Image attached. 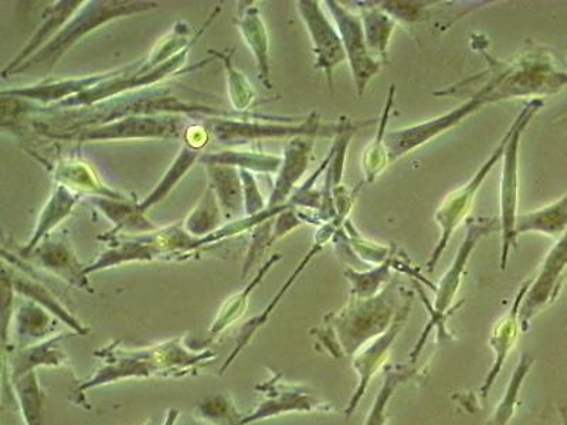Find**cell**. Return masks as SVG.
<instances>
[{"label": "cell", "mask_w": 567, "mask_h": 425, "mask_svg": "<svg viewBox=\"0 0 567 425\" xmlns=\"http://www.w3.org/2000/svg\"><path fill=\"white\" fill-rule=\"evenodd\" d=\"M409 301H412V291L393 280L372 298L351 297L341 311L328 313L326 323L336 332L343 354L352 359L392 326Z\"/></svg>", "instance_id": "cell-1"}, {"label": "cell", "mask_w": 567, "mask_h": 425, "mask_svg": "<svg viewBox=\"0 0 567 425\" xmlns=\"http://www.w3.org/2000/svg\"><path fill=\"white\" fill-rule=\"evenodd\" d=\"M499 229L501 221L496 219V217H478V219L467 220V235H465L463 245H461L458 255L455 257L447 274H445L442 282H440L434 302L430 303L425 300V297L422 296L430 310V322L429 325L425 326L422 336H420L416 346H414L413 352L410 353V362H417L420 353L423 351L424 343L427 341L433 328H439L440 336L447 338L450 335V333L445 332L444 323L447 321L449 317L453 315L455 310H458L460 305L453 308L452 305L460 290L461 281H463L465 267H467L471 252L474 251V248L477 247V242L483 239L484 236Z\"/></svg>", "instance_id": "cell-2"}, {"label": "cell", "mask_w": 567, "mask_h": 425, "mask_svg": "<svg viewBox=\"0 0 567 425\" xmlns=\"http://www.w3.org/2000/svg\"><path fill=\"white\" fill-rule=\"evenodd\" d=\"M151 8H156V3L146 2H87V7L81 8V13L74 17L73 22L62 30V33L55 35L42 52L28 60L27 64L13 71L22 73V71L32 70L33 68L50 69L58 62L62 55L68 52L80 38L91 32V30L101 27L110 20L128 17L135 12H144Z\"/></svg>", "instance_id": "cell-3"}, {"label": "cell", "mask_w": 567, "mask_h": 425, "mask_svg": "<svg viewBox=\"0 0 567 425\" xmlns=\"http://www.w3.org/2000/svg\"><path fill=\"white\" fill-rule=\"evenodd\" d=\"M544 106V101L532 100L526 104L523 113L515 120L514 133L511 135L504 154L503 179H501V230H503V256H501V270H506L511 248L516 247V220H518V159L520 136L534 118V115Z\"/></svg>", "instance_id": "cell-4"}, {"label": "cell", "mask_w": 567, "mask_h": 425, "mask_svg": "<svg viewBox=\"0 0 567 425\" xmlns=\"http://www.w3.org/2000/svg\"><path fill=\"white\" fill-rule=\"evenodd\" d=\"M513 133L514 126H511L508 134L504 136L501 144L496 146L494 154L489 156L487 162H485L483 168L474 175L473 179L470 180V184L445 197L442 207H440L437 215H435V220H437V225L440 226V229H442V236H440L439 245L435 247V250L427 262L429 272L434 271L435 266H437L440 258L443 256V251L449 246V241L452 240L455 227L465 219L471 207H473L475 195H477L481 185L484 184L485 177H487L489 170L494 169V166L498 164L499 159L504 158L506 145H508V141Z\"/></svg>", "instance_id": "cell-5"}, {"label": "cell", "mask_w": 567, "mask_h": 425, "mask_svg": "<svg viewBox=\"0 0 567 425\" xmlns=\"http://www.w3.org/2000/svg\"><path fill=\"white\" fill-rule=\"evenodd\" d=\"M494 83L491 81L489 84L480 90L477 95L458 106L454 111H450L449 114L437 116L427 123L408 126V128L393 131V133L386 134L384 144H386L389 164L402 158V156L409 154L410 151L417 149L419 146L427 144L430 139L435 138L440 134L444 133L453 126L461 123V121L467 118L468 115L475 113V111L483 108L485 104L493 103L491 101V93H493Z\"/></svg>", "instance_id": "cell-6"}, {"label": "cell", "mask_w": 567, "mask_h": 425, "mask_svg": "<svg viewBox=\"0 0 567 425\" xmlns=\"http://www.w3.org/2000/svg\"><path fill=\"white\" fill-rule=\"evenodd\" d=\"M567 277V230L546 256L536 280L532 281L528 292L519 308L520 331L528 332L532 319L539 315L546 307L556 300Z\"/></svg>", "instance_id": "cell-7"}, {"label": "cell", "mask_w": 567, "mask_h": 425, "mask_svg": "<svg viewBox=\"0 0 567 425\" xmlns=\"http://www.w3.org/2000/svg\"><path fill=\"white\" fill-rule=\"evenodd\" d=\"M413 301H409L406 305L400 310L396 319L392 323V326L383 333L382 336L374 339L369 345L364 346L362 351H359L352 357V367L358 373L359 383L349 400L348 406L343 410L346 417H351L359 404H361L364 394H367L369 384H371L374 374L381 371L382 367L386 366V361L390 351H392L394 342L402 333L403 328L406 326L410 312H412Z\"/></svg>", "instance_id": "cell-8"}, {"label": "cell", "mask_w": 567, "mask_h": 425, "mask_svg": "<svg viewBox=\"0 0 567 425\" xmlns=\"http://www.w3.org/2000/svg\"><path fill=\"white\" fill-rule=\"evenodd\" d=\"M326 4H328V9L331 10L333 20H336L347 59L351 64L357 93L359 97H362L369 81L381 71V63L374 60L371 52H369L362 19L349 12L338 2H326Z\"/></svg>", "instance_id": "cell-9"}, {"label": "cell", "mask_w": 567, "mask_h": 425, "mask_svg": "<svg viewBox=\"0 0 567 425\" xmlns=\"http://www.w3.org/2000/svg\"><path fill=\"white\" fill-rule=\"evenodd\" d=\"M297 7L311 34L313 53L317 54V68L326 71L329 87L332 89L333 70L347 60L341 35L333 29L318 2H298Z\"/></svg>", "instance_id": "cell-10"}, {"label": "cell", "mask_w": 567, "mask_h": 425, "mask_svg": "<svg viewBox=\"0 0 567 425\" xmlns=\"http://www.w3.org/2000/svg\"><path fill=\"white\" fill-rule=\"evenodd\" d=\"M181 134L177 118H152V116H124L100 128L84 129L79 135L58 136V138L95 141L124 138H174Z\"/></svg>", "instance_id": "cell-11"}, {"label": "cell", "mask_w": 567, "mask_h": 425, "mask_svg": "<svg viewBox=\"0 0 567 425\" xmlns=\"http://www.w3.org/2000/svg\"><path fill=\"white\" fill-rule=\"evenodd\" d=\"M270 387V400L258 407L252 416L245 418V424L268 417L280 416L282 413H333V404L318 397L310 390L281 383L278 379L267 384Z\"/></svg>", "instance_id": "cell-12"}, {"label": "cell", "mask_w": 567, "mask_h": 425, "mask_svg": "<svg viewBox=\"0 0 567 425\" xmlns=\"http://www.w3.org/2000/svg\"><path fill=\"white\" fill-rule=\"evenodd\" d=\"M532 281L534 280H528L523 283L511 311L506 313L504 318H501L499 321L495 323L493 331H491L488 342L489 348L493 349L495 354V361L487 377H485L483 386L480 387V397L483 400H487L491 388L494 387L496 379H498L501 371H503L505 366L506 359H508L516 343H518L520 329L519 308L526 292L529 290Z\"/></svg>", "instance_id": "cell-13"}, {"label": "cell", "mask_w": 567, "mask_h": 425, "mask_svg": "<svg viewBox=\"0 0 567 425\" xmlns=\"http://www.w3.org/2000/svg\"><path fill=\"white\" fill-rule=\"evenodd\" d=\"M312 146V136H297L288 142L286 154H284L282 169L277 177L268 209L280 207L287 196L291 194L297 182L306 174L308 164H310Z\"/></svg>", "instance_id": "cell-14"}, {"label": "cell", "mask_w": 567, "mask_h": 425, "mask_svg": "<svg viewBox=\"0 0 567 425\" xmlns=\"http://www.w3.org/2000/svg\"><path fill=\"white\" fill-rule=\"evenodd\" d=\"M121 71L123 69L115 70L110 74L94 75V77L55 81V83L38 84L35 87L3 91L2 97L10 95V97L42 101L44 104L52 103V101H59L64 97H75V95L97 87V85L105 83V81L116 77Z\"/></svg>", "instance_id": "cell-15"}, {"label": "cell", "mask_w": 567, "mask_h": 425, "mask_svg": "<svg viewBox=\"0 0 567 425\" xmlns=\"http://www.w3.org/2000/svg\"><path fill=\"white\" fill-rule=\"evenodd\" d=\"M383 382L377 397L372 404L363 425H388L389 422V404L392 402L396 390L403 384L414 381L422 373V367L416 364H392V366L383 367Z\"/></svg>", "instance_id": "cell-16"}, {"label": "cell", "mask_w": 567, "mask_h": 425, "mask_svg": "<svg viewBox=\"0 0 567 425\" xmlns=\"http://www.w3.org/2000/svg\"><path fill=\"white\" fill-rule=\"evenodd\" d=\"M239 28L245 38L248 48L257 60L258 70H260V80L267 89H271L270 81V43H268V34L262 23L258 9L248 3L247 8H241L239 14Z\"/></svg>", "instance_id": "cell-17"}, {"label": "cell", "mask_w": 567, "mask_h": 425, "mask_svg": "<svg viewBox=\"0 0 567 425\" xmlns=\"http://www.w3.org/2000/svg\"><path fill=\"white\" fill-rule=\"evenodd\" d=\"M35 256H38L40 265L53 271L55 276L62 277L63 280L73 283L75 287L93 291L87 278H85V270L81 268L74 252L71 251V248L65 242L45 241L35 251Z\"/></svg>", "instance_id": "cell-18"}, {"label": "cell", "mask_w": 567, "mask_h": 425, "mask_svg": "<svg viewBox=\"0 0 567 425\" xmlns=\"http://www.w3.org/2000/svg\"><path fill=\"white\" fill-rule=\"evenodd\" d=\"M567 230V195L544 209L519 215L516 236L536 231L550 237H561Z\"/></svg>", "instance_id": "cell-19"}, {"label": "cell", "mask_w": 567, "mask_h": 425, "mask_svg": "<svg viewBox=\"0 0 567 425\" xmlns=\"http://www.w3.org/2000/svg\"><path fill=\"white\" fill-rule=\"evenodd\" d=\"M81 4L83 2H59L55 3V7L49 10L48 20L42 28L38 30V33L33 35V39L30 40V43L22 50L14 60L13 63H10L7 69L3 70V77H8L9 74H12L14 70L20 68L24 60L29 59V55L35 52L44 43V40H49L50 35L58 32L59 28H62L68 20L73 17L78 10H80Z\"/></svg>", "instance_id": "cell-20"}, {"label": "cell", "mask_w": 567, "mask_h": 425, "mask_svg": "<svg viewBox=\"0 0 567 425\" xmlns=\"http://www.w3.org/2000/svg\"><path fill=\"white\" fill-rule=\"evenodd\" d=\"M207 169L213 180V189L227 219L239 215L243 201L240 172L231 166L221 165L207 166Z\"/></svg>", "instance_id": "cell-21"}, {"label": "cell", "mask_w": 567, "mask_h": 425, "mask_svg": "<svg viewBox=\"0 0 567 425\" xmlns=\"http://www.w3.org/2000/svg\"><path fill=\"white\" fill-rule=\"evenodd\" d=\"M361 19L369 52L379 63H386L388 44L394 29L392 18L377 8H362Z\"/></svg>", "instance_id": "cell-22"}, {"label": "cell", "mask_w": 567, "mask_h": 425, "mask_svg": "<svg viewBox=\"0 0 567 425\" xmlns=\"http://www.w3.org/2000/svg\"><path fill=\"white\" fill-rule=\"evenodd\" d=\"M75 197L70 194L65 186H59V189L55 190L52 199H50L48 206L44 207L42 216H40L38 229H35L34 236L32 240L29 241L27 248H24V255H28L29 251H32L35 246L39 245V241L44 239V236L55 226L59 225L60 221L68 217L73 210L75 205Z\"/></svg>", "instance_id": "cell-23"}, {"label": "cell", "mask_w": 567, "mask_h": 425, "mask_svg": "<svg viewBox=\"0 0 567 425\" xmlns=\"http://www.w3.org/2000/svg\"><path fill=\"white\" fill-rule=\"evenodd\" d=\"M396 250V246H392V252L386 261L382 262L381 267L373 268L367 272L354 271L353 268L348 267L343 274L348 278L349 282L352 283L351 297L354 298H372L378 296L389 283L390 270L394 266L393 251Z\"/></svg>", "instance_id": "cell-24"}, {"label": "cell", "mask_w": 567, "mask_h": 425, "mask_svg": "<svg viewBox=\"0 0 567 425\" xmlns=\"http://www.w3.org/2000/svg\"><path fill=\"white\" fill-rule=\"evenodd\" d=\"M534 362V359H532L529 354H520L518 366H516L513 376H511L504 397L495 408L493 418L495 425H506L514 418L516 407H518L520 388H523L525 379L528 376Z\"/></svg>", "instance_id": "cell-25"}, {"label": "cell", "mask_w": 567, "mask_h": 425, "mask_svg": "<svg viewBox=\"0 0 567 425\" xmlns=\"http://www.w3.org/2000/svg\"><path fill=\"white\" fill-rule=\"evenodd\" d=\"M393 94L394 84H392V89H390L388 105L386 108H384L377 138L373 139L371 146H369L368 149H364L362 165L364 176H367V182H369V184H372V182L377 179L378 175L381 174V172L389 165L386 144H384V138H386V131L384 129H386L390 108H392Z\"/></svg>", "instance_id": "cell-26"}, {"label": "cell", "mask_w": 567, "mask_h": 425, "mask_svg": "<svg viewBox=\"0 0 567 425\" xmlns=\"http://www.w3.org/2000/svg\"><path fill=\"white\" fill-rule=\"evenodd\" d=\"M197 156H199V154H197V149L190 148L189 145L185 144L184 149H182L181 155L177 156L175 164L172 165V168L164 177V180H162L158 187L152 191L150 197H146L144 204L138 207V210L141 212L148 210V207L154 206L164 199V197L174 189V186L181 180V177H184L187 169L195 164Z\"/></svg>", "instance_id": "cell-27"}, {"label": "cell", "mask_w": 567, "mask_h": 425, "mask_svg": "<svg viewBox=\"0 0 567 425\" xmlns=\"http://www.w3.org/2000/svg\"><path fill=\"white\" fill-rule=\"evenodd\" d=\"M217 196L213 186L207 189L204 199L197 205L196 209L192 211L189 219L186 220V230L195 236L210 235L217 229L220 221V211L217 207Z\"/></svg>", "instance_id": "cell-28"}, {"label": "cell", "mask_w": 567, "mask_h": 425, "mask_svg": "<svg viewBox=\"0 0 567 425\" xmlns=\"http://www.w3.org/2000/svg\"><path fill=\"white\" fill-rule=\"evenodd\" d=\"M207 166H233L239 165L241 168H251L256 170L272 172L280 166V158L276 156L245 154V152H223L219 155H207L202 158Z\"/></svg>", "instance_id": "cell-29"}, {"label": "cell", "mask_w": 567, "mask_h": 425, "mask_svg": "<svg viewBox=\"0 0 567 425\" xmlns=\"http://www.w3.org/2000/svg\"><path fill=\"white\" fill-rule=\"evenodd\" d=\"M159 255V247L140 245V242H125L124 246L105 252L93 267L85 268V274L101 270L110 266L121 265L131 260H151L152 257Z\"/></svg>", "instance_id": "cell-30"}, {"label": "cell", "mask_w": 567, "mask_h": 425, "mask_svg": "<svg viewBox=\"0 0 567 425\" xmlns=\"http://www.w3.org/2000/svg\"><path fill=\"white\" fill-rule=\"evenodd\" d=\"M13 381L17 383L28 425H42V394H40L38 382H35V374L29 372Z\"/></svg>", "instance_id": "cell-31"}, {"label": "cell", "mask_w": 567, "mask_h": 425, "mask_svg": "<svg viewBox=\"0 0 567 425\" xmlns=\"http://www.w3.org/2000/svg\"><path fill=\"white\" fill-rule=\"evenodd\" d=\"M12 283L13 287L17 288L18 292H22L24 296L33 298L34 301L42 303V305L48 308L50 312L55 313V315H59V318L63 319L64 322H68V325L73 328L74 331H78L79 333L87 332L78 321H75L74 318L69 315V312L60 305L58 300H55L52 293L45 290L44 287L29 280H14Z\"/></svg>", "instance_id": "cell-32"}, {"label": "cell", "mask_w": 567, "mask_h": 425, "mask_svg": "<svg viewBox=\"0 0 567 425\" xmlns=\"http://www.w3.org/2000/svg\"><path fill=\"white\" fill-rule=\"evenodd\" d=\"M209 53L221 59L223 63L226 65L227 73H229L227 77H229V91L233 105H235L236 110H247L248 106L251 105L252 100H255V91H252L246 79L243 77L240 71H237L235 65H233L230 60L233 50L226 54L216 53L215 50H209Z\"/></svg>", "instance_id": "cell-33"}, {"label": "cell", "mask_w": 567, "mask_h": 425, "mask_svg": "<svg viewBox=\"0 0 567 425\" xmlns=\"http://www.w3.org/2000/svg\"><path fill=\"white\" fill-rule=\"evenodd\" d=\"M199 416L216 425H246L245 418H240L236 412L235 404L230 402L229 396H217L197 406Z\"/></svg>", "instance_id": "cell-34"}, {"label": "cell", "mask_w": 567, "mask_h": 425, "mask_svg": "<svg viewBox=\"0 0 567 425\" xmlns=\"http://www.w3.org/2000/svg\"><path fill=\"white\" fill-rule=\"evenodd\" d=\"M281 256L277 255L272 260L268 261L265 268H262V271L258 277L256 278V281L251 282V286L247 288V290L243 293H240L239 297L233 298L230 300L229 305L226 307V311H223L220 313L219 319L215 322V325L212 328V333H219L225 329L226 326H230L233 321H236L237 318H240L243 315V312L246 310L247 305V296L251 292L252 288L257 286L258 282L262 280V277H265L266 272L268 271V268H270L272 265H275L276 261L280 260Z\"/></svg>", "instance_id": "cell-35"}, {"label": "cell", "mask_w": 567, "mask_h": 425, "mask_svg": "<svg viewBox=\"0 0 567 425\" xmlns=\"http://www.w3.org/2000/svg\"><path fill=\"white\" fill-rule=\"evenodd\" d=\"M58 179L64 182V184H71V185H78L83 187V189L97 191L100 195L110 196L111 199L121 200V197L114 191H110L106 189H103L97 184V180L94 179L93 175L90 174V170L87 168H84V166H80L79 164H75L73 166L63 165L62 168L58 172Z\"/></svg>", "instance_id": "cell-36"}, {"label": "cell", "mask_w": 567, "mask_h": 425, "mask_svg": "<svg viewBox=\"0 0 567 425\" xmlns=\"http://www.w3.org/2000/svg\"><path fill=\"white\" fill-rule=\"evenodd\" d=\"M20 329H22V336H34L39 335L42 331H48V315H44L43 311L38 310L33 303H27V305L20 308Z\"/></svg>", "instance_id": "cell-37"}, {"label": "cell", "mask_w": 567, "mask_h": 425, "mask_svg": "<svg viewBox=\"0 0 567 425\" xmlns=\"http://www.w3.org/2000/svg\"><path fill=\"white\" fill-rule=\"evenodd\" d=\"M243 187H245L247 216L255 217L265 211V201L258 191L255 177L246 169L240 170Z\"/></svg>", "instance_id": "cell-38"}, {"label": "cell", "mask_w": 567, "mask_h": 425, "mask_svg": "<svg viewBox=\"0 0 567 425\" xmlns=\"http://www.w3.org/2000/svg\"><path fill=\"white\" fill-rule=\"evenodd\" d=\"M301 225V220L298 219L296 212L286 211L282 212L280 217H278L275 227V235H272V241L280 239L284 235H287L288 231L296 229V227Z\"/></svg>", "instance_id": "cell-39"}, {"label": "cell", "mask_w": 567, "mask_h": 425, "mask_svg": "<svg viewBox=\"0 0 567 425\" xmlns=\"http://www.w3.org/2000/svg\"><path fill=\"white\" fill-rule=\"evenodd\" d=\"M529 425H567V413H560V422H556V419L551 418H540L538 423L529 424Z\"/></svg>", "instance_id": "cell-40"}, {"label": "cell", "mask_w": 567, "mask_h": 425, "mask_svg": "<svg viewBox=\"0 0 567 425\" xmlns=\"http://www.w3.org/2000/svg\"><path fill=\"white\" fill-rule=\"evenodd\" d=\"M176 417H177V413L176 412H171L169 416H168V419H166L165 425H174Z\"/></svg>", "instance_id": "cell-41"}]
</instances>
